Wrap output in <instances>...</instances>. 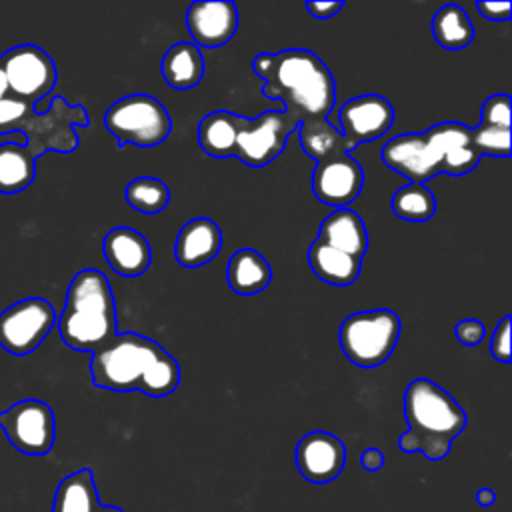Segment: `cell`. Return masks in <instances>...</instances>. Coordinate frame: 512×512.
<instances>
[{"mask_svg":"<svg viewBox=\"0 0 512 512\" xmlns=\"http://www.w3.org/2000/svg\"><path fill=\"white\" fill-rule=\"evenodd\" d=\"M102 252L108 266L124 278L142 276L152 264V248L144 234L128 226H116L106 232Z\"/></svg>","mask_w":512,"mask_h":512,"instance_id":"obj_17","label":"cell"},{"mask_svg":"<svg viewBox=\"0 0 512 512\" xmlns=\"http://www.w3.org/2000/svg\"><path fill=\"white\" fill-rule=\"evenodd\" d=\"M380 158L410 184H424L438 174L464 176L480 162L470 126L454 120L440 122L420 134L408 132L390 138L382 146Z\"/></svg>","mask_w":512,"mask_h":512,"instance_id":"obj_3","label":"cell"},{"mask_svg":"<svg viewBox=\"0 0 512 512\" xmlns=\"http://www.w3.org/2000/svg\"><path fill=\"white\" fill-rule=\"evenodd\" d=\"M510 314H506L494 328V334H492V340H490V354L494 360L502 362V364H508L510 358H512V352H510Z\"/></svg>","mask_w":512,"mask_h":512,"instance_id":"obj_32","label":"cell"},{"mask_svg":"<svg viewBox=\"0 0 512 512\" xmlns=\"http://www.w3.org/2000/svg\"><path fill=\"white\" fill-rule=\"evenodd\" d=\"M470 138L480 156H510V96L500 92L486 98L478 126L470 128Z\"/></svg>","mask_w":512,"mask_h":512,"instance_id":"obj_18","label":"cell"},{"mask_svg":"<svg viewBox=\"0 0 512 512\" xmlns=\"http://www.w3.org/2000/svg\"><path fill=\"white\" fill-rule=\"evenodd\" d=\"M400 316L386 308L362 310L346 316L340 324L338 340L344 356L360 368L384 364L400 338Z\"/></svg>","mask_w":512,"mask_h":512,"instance_id":"obj_6","label":"cell"},{"mask_svg":"<svg viewBox=\"0 0 512 512\" xmlns=\"http://www.w3.org/2000/svg\"><path fill=\"white\" fill-rule=\"evenodd\" d=\"M296 134L300 140V148L312 158V160H324L340 152L354 150L346 138L340 134V130L330 124L328 120L310 122V124H298Z\"/></svg>","mask_w":512,"mask_h":512,"instance_id":"obj_28","label":"cell"},{"mask_svg":"<svg viewBox=\"0 0 512 512\" xmlns=\"http://www.w3.org/2000/svg\"><path fill=\"white\" fill-rule=\"evenodd\" d=\"M294 460L304 480L312 484H326L342 474L346 464V446L332 432L312 430L298 440Z\"/></svg>","mask_w":512,"mask_h":512,"instance_id":"obj_15","label":"cell"},{"mask_svg":"<svg viewBox=\"0 0 512 512\" xmlns=\"http://www.w3.org/2000/svg\"><path fill=\"white\" fill-rule=\"evenodd\" d=\"M342 8H344V2H342V0H336V2H306V10H308L310 16L316 18V20L332 18V16H336Z\"/></svg>","mask_w":512,"mask_h":512,"instance_id":"obj_35","label":"cell"},{"mask_svg":"<svg viewBox=\"0 0 512 512\" xmlns=\"http://www.w3.org/2000/svg\"><path fill=\"white\" fill-rule=\"evenodd\" d=\"M476 502L480 504V506H484V508H488V506H492L494 504V500H496V494H494V490L492 488H480L478 492H476Z\"/></svg>","mask_w":512,"mask_h":512,"instance_id":"obj_37","label":"cell"},{"mask_svg":"<svg viewBox=\"0 0 512 512\" xmlns=\"http://www.w3.org/2000/svg\"><path fill=\"white\" fill-rule=\"evenodd\" d=\"M96 512H124V510L118 508V506H104V504H100V508Z\"/></svg>","mask_w":512,"mask_h":512,"instance_id":"obj_39","label":"cell"},{"mask_svg":"<svg viewBox=\"0 0 512 512\" xmlns=\"http://www.w3.org/2000/svg\"><path fill=\"white\" fill-rule=\"evenodd\" d=\"M90 118L82 104L70 106L62 96H54L44 112L30 110L16 132L26 138L28 150L38 158L44 152H74L78 148V134L74 126H88Z\"/></svg>","mask_w":512,"mask_h":512,"instance_id":"obj_8","label":"cell"},{"mask_svg":"<svg viewBox=\"0 0 512 512\" xmlns=\"http://www.w3.org/2000/svg\"><path fill=\"white\" fill-rule=\"evenodd\" d=\"M106 130L118 140V146L154 148L162 144L172 130V118L166 106L150 94H130L116 100L104 114Z\"/></svg>","mask_w":512,"mask_h":512,"instance_id":"obj_7","label":"cell"},{"mask_svg":"<svg viewBox=\"0 0 512 512\" xmlns=\"http://www.w3.org/2000/svg\"><path fill=\"white\" fill-rule=\"evenodd\" d=\"M222 248V230L212 218L188 220L174 242V258L184 268H198L212 262Z\"/></svg>","mask_w":512,"mask_h":512,"instance_id":"obj_19","label":"cell"},{"mask_svg":"<svg viewBox=\"0 0 512 512\" xmlns=\"http://www.w3.org/2000/svg\"><path fill=\"white\" fill-rule=\"evenodd\" d=\"M432 36L444 50H464L474 40V24L458 4H444L430 22Z\"/></svg>","mask_w":512,"mask_h":512,"instance_id":"obj_26","label":"cell"},{"mask_svg":"<svg viewBox=\"0 0 512 512\" xmlns=\"http://www.w3.org/2000/svg\"><path fill=\"white\" fill-rule=\"evenodd\" d=\"M454 336H456V340H458L460 344H464V346H476V344H480V342L484 340L486 328H484V324H482L480 320H476V318H464V320H460V322L456 324Z\"/></svg>","mask_w":512,"mask_h":512,"instance_id":"obj_33","label":"cell"},{"mask_svg":"<svg viewBox=\"0 0 512 512\" xmlns=\"http://www.w3.org/2000/svg\"><path fill=\"white\" fill-rule=\"evenodd\" d=\"M252 70L264 80V98L280 100L296 124L328 120L336 100V82L314 52L304 48L262 52L252 60Z\"/></svg>","mask_w":512,"mask_h":512,"instance_id":"obj_1","label":"cell"},{"mask_svg":"<svg viewBox=\"0 0 512 512\" xmlns=\"http://www.w3.org/2000/svg\"><path fill=\"white\" fill-rule=\"evenodd\" d=\"M228 286L240 296H254L272 282V268L268 260L254 248L236 250L226 268Z\"/></svg>","mask_w":512,"mask_h":512,"instance_id":"obj_21","label":"cell"},{"mask_svg":"<svg viewBox=\"0 0 512 512\" xmlns=\"http://www.w3.org/2000/svg\"><path fill=\"white\" fill-rule=\"evenodd\" d=\"M340 134L356 148L384 136L394 122L392 104L380 94H360L346 100L338 112Z\"/></svg>","mask_w":512,"mask_h":512,"instance_id":"obj_14","label":"cell"},{"mask_svg":"<svg viewBox=\"0 0 512 512\" xmlns=\"http://www.w3.org/2000/svg\"><path fill=\"white\" fill-rule=\"evenodd\" d=\"M58 332L62 342L78 352H94L118 334L114 294L104 272L84 268L72 278Z\"/></svg>","mask_w":512,"mask_h":512,"instance_id":"obj_5","label":"cell"},{"mask_svg":"<svg viewBox=\"0 0 512 512\" xmlns=\"http://www.w3.org/2000/svg\"><path fill=\"white\" fill-rule=\"evenodd\" d=\"M360 464L364 470L368 472H378L382 466H384V454L380 448H366L362 454H360Z\"/></svg>","mask_w":512,"mask_h":512,"instance_id":"obj_36","label":"cell"},{"mask_svg":"<svg viewBox=\"0 0 512 512\" xmlns=\"http://www.w3.org/2000/svg\"><path fill=\"white\" fill-rule=\"evenodd\" d=\"M36 106L16 98V96H6V98H0V134H6V132H16L22 118L34 110Z\"/></svg>","mask_w":512,"mask_h":512,"instance_id":"obj_31","label":"cell"},{"mask_svg":"<svg viewBox=\"0 0 512 512\" xmlns=\"http://www.w3.org/2000/svg\"><path fill=\"white\" fill-rule=\"evenodd\" d=\"M308 264L316 278L332 286H348L360 276L362 260L328 246L322 240H314L308 248Z\"/></svg>","mask_w":512,"mask_h":512,"instance_id":"obj_22","label":"cell"},{"mask_svg":"<svg viewBox=\"0 0 512 512\" xmlns=\"http://www.w3.org/2000/svg\"><path fill=\"white\" fill-rule=\"evenodd\" d=\"M296 126V120L284 110H266L258 118L238 114L232 158L250 168H264L280 156Z\"/></svg>","mask_w":512,"mask_h":512,"instance_id":"obj_9","label":"cell"},{"mask_svg":"<svg viewBox=\"0 0 512 512\" xmlns=\"http://www.w3.org/2000/svg\"><path fill=\"white\" fill-rule=\"evenodd\" d=\"M364 184V170L348 152L318 160L312 170L314 196L332 208H346L354 202Z\"/></svg>","mask_w":512,"mask_h":512,"instance_id":"obj_13","label":"cell"},{"mask_svg":"<svg viewBox=\"0 0 512 512\" xmlns=\"http://www.w3.org/2000/svg\"><path fill=\"white\" fill-rule=\"evenodd\" d=\"M316 238L358 260H362L368 250L366 226L352 208H336L332 214H328L320 222Z\"/></svg>","mask_w":512,"mask_h":512,"instance_id":"obj_20","label":"cell"},{"mask_svg":"<svg viewBox=\"0 0 512 512\" xmlns=\"http://www.w3.org/2000/svg\"><path fill=\"white\" fill-rule=\"evenodd\" d=\"M36 176V156L20 142L0 144V194L24 192Z\"/></svg>","mask_w":512,"mask_h":512,"instance_id":"obj_25","label":"cell"},{"mask_svg":"<svg viewBox=\"0 0 512 512\" xmlns=\"http://www.w3.org/2000/svg\"><path fill=\"white\" fill-rule=\"evenodd\" d=\"M56 324V312L46 298H24L0 312V346L14 356L34 352Z\"/></svg>","mask_w":512,"mask_h":512,"instance_id":"obj_11","label":"cell"},{"mask_svg":"<svg viewBox=\"0 0 512 512\" xmlns=\"http://www.w3.org/2000/svg\"><path fill=\"white\" fill-rule=\"evenodd\" d=\"M238 114L230 110H214L198 124V144L214 158H232Z\"/></svg>","mask_w":512,"mask_h":512,"instance_id":"obj_27","label":"cell"},{"mask_svg":"<svg viewBox=\"0 0 512 512\" xmlns=\"http://www.w3.org/2000/svg\"><path fill=\"white\" fill-rule=\"evenodd\" d=\"M478 12L492 22H506L510 20V2L502 0V2H476Z\"/></svg>","mask_w":512,"mask_h":512,"instance_id":"obj_34","label":"cell"},{"mask_svg":"<svg viewBox=\"0 0 512 512\" xmlns=\"http://www.w3.org/2000/svg\"><path fill=\"white\" fill-rule=\"evenodd\" d=\"M90 378L96 388L138 390L152 398H164L180 384V364L152 338L138 332H120L92 352Z\"/></svg>","mask_w":512,"mask_h":512,"instance_id":"obj_2","label":"cell"},{"mask_svg":"<svg viewBox=\"0 0 512 512\" xmlns=\"http://www.w3.org/2000/svg\"><path fill=\"white\" fill-rule=\"evenodd\" d=\"M392 212L406 222H426L436 214V198L424 184H406L394 192Z\"/></svg>","mask_w":512,"mask_h":512,"instance_id":"obj_29","label":"cell"},{"mask_svg":"<svg viewBox=\"0 0 512 512\" xmlns=\"http://www.w3.org/2000/svg\"><path fill=\"white\" fill-rule=\"evenodd\" d=\"M126 202L142 214H158L166 210L170 202L168 186L154 176H138L124 188Z\"/></svg>","mask_w":512,"mask_h":512,"instance_id":"obj_30","label":"cell"},{"mask_svg":"<svg viewBox=\"0 0 512 512\" xmlns=\"http://www.w3.org/2000/svg\"><path fill=\"white\" fill-rule=\"evenodd\" d=\"M10 94L36 106L44 100L58 78L54 60L34 44H20L0 56Z\"/></svg>","mask_w":512,"mask_h":512,"instance_id":"obj_10","label":"cell"},{"mask_svg":"<svg viewBox=\"0 0 512 512\" xmlns=\"http://www.w3.org/2000/svg\"><path fill=\"white\" fill-rule=\"evenodd\" d=\"M100 508L94 474L90 468H80L60 480L52 512H96Z\"/></svg>","mask_w":512,"mask_h":512,"instance_id":"obj_24","label":"cell"},{"mask_svg":"<svg viewBox=\"0 0 512 512\" xmlns=\"http://www.w3.org/2000/svg\"><path fill=\"white\" fill-rule=\"evenodd\" d=\"M6 96H10V88H8V82H6V76H4V70L0 64V98H6Z\"/></svg>","mask_w":512,"mask_h":512,"instance_id":"obj_38","label":"cell"},{"mask_svg":"<svg viewBox=\"0 0 512 512\" xmlns=\"http://www.w3.org/2000/svg\"><path fill=\"white\" fill-rule=\"evenodd\" d=\"M0 428L8 442L26 456H44L54 446V412L38 398L20 400L0 412Z\"/></svg>","mask_w":512,"mask_h":512,"instance_id":"obj_12","label":"cell"},{"mask_svg":"<svg viewBox=\"0 0 512 512\" xmlns=\"http://www.w3.org/2000/svg\"><path fill=\"white\" fill-rule=\"evenodd\" d=\"M186 28L198 48H220L238 28V8L230 0H200L186 10Z\"/></svg>","mask_w":512,"mask_h":512,"instance_id":"obj_16","label":"cell"},{"mask_svg":"<svg viewBox=\"0 0 512 512\" xmlns=\"http://www.w3.org/2000/svg\"><path fill=\"white\" fill-rule=\"evenodd\" d=\"M160 70L170 88L190 90L198 86L204 76L202 50L192 42H176L166 50Z\"/></svg>","mask_w":512,"mask_h":512,"instance_id":"obj_23","label":"cell"},{"mask_svg":"<svg viewBox=\"0 0 512 512\" xmlns=\"http://www.w3.org/2000/svg\"><path fill=\"white\" fill-rule=\"evenodd\" d=\"M404 416L408 430L398 438L406 454L420 452L426 460L438 462L448 456L452 442L466 428V412L430 378H414L404 392Z\"/></svg>","mask_w":512,"mask_h":512,"instance_id":"obj_4","label":"cell"}]
</instances>
